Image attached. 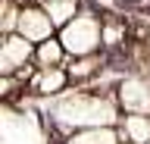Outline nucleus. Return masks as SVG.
<instances>
[{"label":"nucleus","mask_w":150,"mask_h":144,"mask_svg":"<svg viewBox=\"0 0 150 144\" xmlns=\"http://www.w3.org/2000/svg\"><path fill=\"white\" fill-rule=\"evenodd\" d=\"M53 119L69 128H97V125H116L119 119V100L100 94H69L53 110Z\"/></svg>","instance_id":"obj_1"},{"label":"nucleus","mask_w":150,"mask_h":144,"mask_svg":"<svg viewBox=\"0 0 150 144\" xmlns=\"http://www.w3.org/2000/svg\"><path fill=\"white\" fill-rule=\"evenodd\" d=\"M59 41L69 57H94L103 47V22L94 13H78L59 28Z\"/></svg>","instance_id":"obj_2"},{"label":"nucleus","mask_w":150,"mask_h":144,"mask_svg":"<svg viewBox=\"0 0 150 144\" xmlns=\"http://www.w3.org/2000/svg\"><path fill=\"white\" fill-rule=\"evenodd\" d=\"M35 50H38V44H31L19 31L3 35V44H0V75H19L28 66H35Z\"/></svg>","instance_id":"obj_3"},{"label":"nucleus","mask_w":150,"mask_h":144,"mask_svg":"<svg viewBox=\"0 0 150 144\" xmlns=\"http://www.w3.org/2000/svg\"><path fill=\"white\" fill-rule=\"evenodd\" d=\"M19 35H25L31 44H41V41H50L53 38V19H50V13L41 6V3H25L22 13H19V25H16Z\"/></svg>","instance_id":"obj_4"},{"label":"nucleus","mask_w":150,"mask_h":144,"mask_svg":"<svg viewBox=\"0 0 150 144\" xmlns=\"http://www.w3.org/2000/svg\"><path fill=\"white\" fill-rule=\"evenodd\" d=\"M116 100L125 113L150 116V78H122L116 88Z\"/></svg>","instance_id":"obj_5"},{"label":"nucleus","mask_w":150,"mask_h":144,"mask_svg":"<svg viewBox=\"0 0 150 144\" xmlns=\"http://www.w3.org/2000/svg\"><path fill=\"white\" fill-rule=\"evenodd\" d=\"M69 82H72V75H69L66 66H50V69L31 72V88H35V94H41V97L63 94L66 88H69Z\"/></svg>","instance_id":"obj_6"},{"label":"nucleus","mask_w":150,"mask_h":144,"mask_svg":"<svg viewBox=\"0 0 150 144\" xmlns=\"http://www.w3.org/2000/svg\"><path fill=\"white\" fill-rule=\"evenodd\" d=\"M122 132L116 125H97V128H78L66 138V144H119Z\"/></svg>","instance_id":"obj_7"},{"label":"nucleus","mask_w":150,"mask_h":144,"mask_svg":"<svg viewBox=\"0 0 150 144\" xmlns=\"http://www.w3.org/2000/svg\"><path fill=\"white\" fill-rule=\"evenodd\" d=\"M122 141H128V144H147L150 141V116L125 113V119H122Z\"/></svg>","instance_id":"obj_8"},{"label":"nucleus","mask_w":150,"mask_h":144,"mask_svg":"<svg viewBox=\"0 0 150 144\" xmlns=\"http://www.w3.org/2000/svg\"><path fill=\"white\" fill-rule=\"evenodd\" d=\"M69 57L63 47L59 38H50V41H41L35 50V66L38 69H50V66H63V60Z\"/></svg>","instance_id":"obj_9"},{"label":"nucleus","mask_w":150,"mask_h":144,"mask_svg":"<svg viewBox=\"0 0 150 144\" xmlns=\"http://www.w3.org/2000/svg\"><path fill=\"white\" fill-rule=\"evenodd\" d=\"M47 13H50V19H53L56 28H63L66 22H72L78 16V0H38Z\"/></svg>","instance_id":"obj_10"},{"label":"nucleus","mask_w":150,"mask_h":144,"mask_svg":"<svg viewBox=\"0 0 150 144\" xmlns=\"http://www.w3.org/2000/svg\"><path fill=\"white\" fill-rule=\"evenodd\" d=\"M69 75L75 78V82H84V78H91L94 72H100V57L94 53V57H72V63H69Z\"/></svg>","instance_id":"obj_11"},{"label":"nucleus","mask_w":150,"mask_h":144,"mask_svg":"<svg viewBox=\"0 0 150 144\" xmlns=\"http://www.w3.org/2000/svg\"><path fill=\"white\" fill-rule=\"evenodd\" d=\"M125 35L122 25H103V47H116V41Z\"/></svg>","instance_id":"obj_12"},{"label":"nucleus","mask_w":150,"mask_h":144,"mask_svg":"<svg viewBox=\"0 0 150 144\" xmlns=\"http://www.w3.org/2000/svg\"><path fill=\"white\" fill-rule=\"evenodd\" d=\"M147 144H150V141H147Z\"/></svg>","instance_id":"obj_13"}]
</instances>
